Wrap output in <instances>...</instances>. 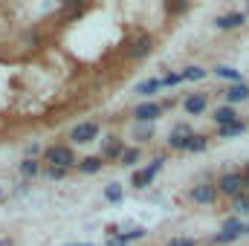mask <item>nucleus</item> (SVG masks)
<instances>
[{
  "label": "nucleus",
  "mask_w": 249,
  "mask_h": 246,
  "mask_svg": "<svg viewBox=\"0 0 249 246\" xmlns=\"http://www.w3.org/2000/svg\"><path fill=\"white\" fill-rule=\"evenodd\" d=\"M217 191L220 194H226V197H241V194H247V174H241V171H229V174H223L220 180H217Z\"/></svg>",
  "instance_id": "1"
},
{
  "label": "nucleus",
  "mask_w": 249,
  "mask_h": 246,
  "mask_svg": "<svg viewBox=\"0 0 249 246\" xmlns=\"http://www.w3.org/2000/svg\"><path fill=\"white\" fill-rule=\"evenodd\" d=\"M44 159L50 165H55V168H72V165H78V159H75V154H72L70 145H50L44 151Z\"/></svg>",
  "instance_id": "2"
},
{
  "label": "nucleus",
  "mask_w": 249,
  "mask_h": 246,
  "mask_svg": "<svg viewBox=\"0 0 249 246\" xmlns=\"http://www.w3.org/2000/svg\"><path fill=\"white\" fill-rule=\"evenodd\" d=\"M162 162H165V159H162V157H157V159H154V162H151L148 168H142V171H136V174H133V180H130V185H133V188H148V185L154 183V177L160 174Z\"/></svg>",
  "instance_id": "3"
},
{
  "label": "nucleus",
  "mask_w": 249,
  "mask_h": 246,
  "mask_svg": "<svg viewBox=\"0 0 249 246\" xmlns=\"http://www.w3.org/2000/svg\"><path fill=\"white\" fill-rule=\"evenodd\" d=\"M217 185H212V183H200V185H194L191 191H188V197L197 203V206H212L214 200H217Z\"/></svg>",
  "instance_id": "4"
},
{
  "label": "nucleus",
  "mask_w": 249,
  "mask_h": 246,
  "mask_svg": "<svg viewBox=\"0 0 249 246\" xmlns=\"http://www.w3.org/2000/svg\"><path fill=\"white\" fill-rule=\"evenodd\" d=\"M151 53H154V38H151V35H142V38H136V41L124 50V58L139 61V58H145V55H151Z\"/></svg>",
  "instance_id": "5"
},
{
  "label": "nucleus",
  "mask_w": 249,
  "mask_h": 246,
  "mask_svg": "<svg viewBox=\"0 0 249 246\" xmlns=\"http://www.w3.org/2000/svg\"><path fill=\"white\" fill-rule=\"evenodd\" d=\"M96 136H99V124L96 122H81L70 130V139H72L75 145H87V142H93Z\"/></svg>",
  "instance_id": "6"
},
{
  "label": "nucleus",
  "mask_w": 249,
  "mask_h": 246,
  "mask_svg": "<svg viewBox=\"0 0 249 246\" xmlns=\"http://www.w3.org/2000/svg\"><path fill=\"white\" fill-rule=\"evenodd\" d=\"M160 113H162V105H157V102H142V105L133 110V119L139 124H151L154 119H160Z\"/></svg>",
  "instance_id": "7"
},
{
  "label": "nucleus",
  "mask_w": 249,
  "mask_h": 246,
  "mask_svg": "<svg viewBox=\"0 0 249 246\" xmlns=\"http://www.w3.org/2000/svg\"><path fill=\"white\" fill-rule=\"evenodd\" d=\"M124 154V139L119 136H105V142H102V159H122Z\"/></svg>",
  "instance_id": "8"
},
{
  "label": "nucleus",
  "mask_w": 249,
  "mask_h": 246,
  "mask_svg": "<svg viewBox=\"0 0 249 246\" xmlns=\"http://www.w3.org/2000/svg\"><path fill=\"white\" fill-rule=\"evenodd\" d=\"M244 23H247V15H244V12H229V15H217V18H214V26H217L220 32L238 29V26H244Z\"/></svg>",
  "instance_id": "9"
},
{
  "label": "nucleus",
  "mask_w": 249,
  "mask_h": 246,
  "mask_svg": "<svg viewBox=\"0 0 249 246\" xmlns=\"http://www.w3.org/2000/svg\"><path fill=\"white\" fill-rule=\"evenodd\" d=\"M191 136H194V133H191V127H188V124H177V127H174V133L168 136V148H171V151H186Z\"/></svg>",
  "instance_id": "10"
},
{
  "label": "nucleus",
  "mask_w": 249,
  "mask_h": 246,
  "mask_svg": "<svg viewBox=\"0 0 249 246\" xmlns=\"http://www.w3.org/2000/svg\"><path fill=\"white\" fill-rule=\"evenodd\" d=\"M145 235H148V229H145V226H136V229H130V232L110 235V238H107V246H127L130 241H139V238H145Z\"/></svg>",
  "instance_id": "11"
},
{
  "label": "nucleus",
  "mask_w": 249,
  "mask_h": 246,
  "mask_svg": "<svg viewBox=\"0 0 249 246\" xmlns=\"http://www.w3.org/2000/svg\"><path fill=\"white\" fill-rule=\"evenodd\" d=\"M183 107H186L188 116H200L209 107V99H206V93H191L186 102H183Z\"/></svg>",
  "instance_id": "12"
},
{
  "label": "nucleus",
  "mask_w": 249,
  "mask_h": 246,
  "mask_svg": "<svg viewBox=\"0 0 249 246\" xmlns=\"http://www.w3.org/2000/svg\"><path fill=\"white\" fill-rule=\"evenodd\" d=\"M223 96H226V102L229 105H238V102H247L249 99V84H232L229 90H223Z\"/></svg>",
  "instance_id": "13"
},
{
  "label": "nucleus",
  "mask_w": 249,
  "mask_h": 246,
  "mask_svg": "<svg viewBox=\"0 0 249 246\" xmlns=\"http://www.w3.org/2000/svg\"><path fill=\"white\" fill-rule=\"evenodd\" d=\"M212 119H214L217 127H226V124L238 122V113H235V107H232V105H223V107H217V110H214V116H212Z\"/></svg>",
  "instance_id": "14"
},
{
  "label": "nucleus",
  "mask_w": 249,
  "mask_h": 246,
  "mask_svg": "<svg viewBox=\"0 0 249 246\" xmlns=\"http://www.w3.org/2000/svg\"><path fill=\"white\" fill-rule=\"evenodd\" d=\"M247 226L249 223H244V217H226L220 232H226V235H232V238H241V235H247Z\"/></svg>",
  "instance_id": "15"
},
{
  "label": "nucleus",
  "mask_w": 249,
  "mask_h": 246,
  "mask_svg": "<svg viewBox=\"0 0 249 246\" xmlns=\"http://www.w3.org/2000/svg\"><path fill=\"white\" fill-rule=\"evenodd\" d=\"M102 165H105L102 157H84V159H78V171L81 174H96V171H102Z\"/></svg>",
  "instance_id": "16"
},
{
  "label": "nucleus",
  "mask_w": 249,
  "mask_h": 246,
  "mask_svg": "<svg viewBox=\"0 0 249 246\" xmlns=\"http://www.w3.org/2000/svg\"><path fill=\"white\" fill-rule=\"evenodd\" d=\"M160 87H162V78H145V81H139V84H136V93L148 99V96H154Z\"/></svg>",
  "instance_id": "17"
},
{
  "label": "nucleus",
  "mask_w": 249,
  "mask_h": 246,
  "mask_svg": "<svg viewBox=\"0 0 249 246\" xmlns=\"http://www.w3.org/2000/svg\"><path fill=\"white\" fill-rule=\"evenodd\" d=\"M244 130H247V122L238 119V122L226 124V127H217V136H220V139H232V136H241Z\"/></svg>",
  "instance_id": "18"
},
{
  "label": "nucleus",
  "mask_w": 249,
  "mask_h": 246,
  "mask_svg": "<svg viewBox=\"0 0 249 246\" xmlns=\"http://www.w3.org/2000/svg\"><path fill=\"white\" fill-rule=\"evenodd\" d=\"M214 75L217 78H226L232 84H241V70H235V67H214Z\"/></svg>",
  "instance_id": "19"
},
{
  "label": "nucleus",
  "mask_w": 249,
  "mask_h": 246,
  "mask_svg": "<svg viewBox=\"0 0 249 246\" xmlns=\"http://www.w3.org/2000/svg\"><path fill=\"white\" fill-rule=\"evenodd\" d=\"M232 211H235V217H247L249 214V194H241V197L232 200Z\"/></svg>",
  "instance_id": "20"
},
{
  "label": "nucleus",
  "mask_w": 249,
  "mask_h": 246,
  "mask_svg": "<svg viewBox=\"0 0 249 246\" xmlns=\"http://www.w3.org/2000/svg\"><path fill=\"white\" fill-rule=\"evenodd\" d=\"M206 148H209V136H203V133H194V136L188 139V148H186V151L200 154V151H206Z\"/></svg>",
  "instance_id": "21"
},
{
  "label": "nucleus",
  "mask_w": 249,
  "mask_h": 246,
  "mask_svg": "<svg viewBox=\"0 0 249 246\" xmlns=\"http://www.w3.org/2000/svg\"><path fill=\"white\" fill-rule=\"evenodd\" d=\"M122 197H124V188L119 183H110L105 188V200H107V203H119Z\"/></svg>",
  "instance_id": "22"
},
{
  "label": "nucleus",
  "mask_w": 249,
  "mask_h": 246,
  "mask_svg": "<svg viewBox=\"0 0 249 246\" xmlns=\"http://www.w3.org/2000/svg\"><path fill=\"white\" fill-rule=\"evenodd\" d=\"M38 171H41V162H38V159H29V157H26V159L20 162V174H23V177H35Z\"/></svg>",
  "instance_id": "23"
},
{
  "label": "nucleus",
  "mask_w": 249,
  "mask_h": 246,
  "mask_svg": "<svg viewBox=\"0 0 249 246\" xmlns=\"http://www.w3.org/2000/svg\"><path fill=\"white\" fill-rule=\"evenodd\" d=\"M183 78H186V81H200V78H206V70L197 67V64H194V67H186V70H183Z\"/></svg>",
  "instance_id": "24"
},
{
  "label": "nucleus",
  "mask_w": 249,
  "mask_h": 246,
  "mask_svg": "<svg viewBox=\"0 0 249 246\" xmlns=\"http://www.w3.org/2000/svg\"><path fill=\"white\" fill-rule=\"evenodd\" d=\"M133 136H136L139 142H148V139L154 136V127H151V124H139V122H136V127H133Z\"/></svg>",
  "instance_id": "25"
},
{
  "label": "nucleus",
  "mask_w": 249,
  "mask_h": 246,
  "mask_svg": "<svg viewBox=\"0 0 249 246\" xmlns=\"http://www.w3.org/2000/svg\"><path fill=\"white\" fill-rule=\"evenodd\" d=\"M119 162H122V165H136V162H139V148H124V154H122Z\"/></svg>",
  "instance_id": "26"
},
{
  "label": "nucleus",
  "mask_w": 249,
  "mask_h": 246,
  "mask_svg": "<svg viewBox=\"0 0 249 246\" xmlns=\"http://www.w3.org/2000/svg\"><path fill=\"white\" fill-rule=\"evenodd\" d=\"M180 81H186L183 72H165V75H162V87H177Z\"/></svg>",
  "instance_id": "27"
},
{
  "label": "nucleus",
  "mask_w": 249,
  "mask_h": 246,
  "mask_svg": "<svg viewBox=\"0 0 249 246\" xmlns=\"http://www.w3.org/2000/svg\"><path fill=\"white\" fill-rule=\"evenodd\" d=\"M67 171H70V168H55V165H50V168H47V177H50V180H61V177H67Z\"/></svg>",
  "instance_id": "28"
},
{
  "label": "nucleus",
  "mask_w": 249,
  "mask_h": 246,
  "mask_svg": "<svg viewBox=\"0 0 249 246\" xmlns=\"http://www.w3.org/2000/svg\"><path fill=\"white\" fill-rule=\"evenodd\" d=\"M188 9V3H165V12H171V15H183Z\"/></svg>",
  "instance_id": "29"
},
{
  "label": "nucleus",
  "mask_w": 249,
  "mask_h": 246,
  "mask_svg": "<svg viewBox=\"0 0 249 246\" xmlns=\"http://www.w3.org/2000/svg\"><path fill=\"white\" fill-rule=\"evenodd\" d=\"M168 246H197V241L194 238H171Z\"/></svg>",
  "instance_id": "30"
},
{
  "label": "nucleus",
  "mask_w": 249,
  "mask_h": 246,
  "mask_svg": "<svg viewBox=\"0 0 249 246\" xmlns=\"http://www.w3.org/2000/svg\"><path fill=\"white\" fill-rule=\"evenodd\" d=\"M232 241H238V238H232V235H226V232H217V235H214V246L217 244H232Z\"/></svg>",
  "instance_id": "31"
},
{
  "label": "nucleus",
  "mask_w": 249,
  "mask_h": 246,
  "mask_svg": "<svg viewBox=\"0 0 249 246\" xmlns=\"http://www.w3.org/2000/svg\"><path fill=\"white\" fill-rule=\"evenodd\" d=\"M38 154H41V145H38V142H32V145H26V157H29V159H35Z\"/></svg>",
  "instance_id": "32"
},
{
  "label": "nucleus",
  "mask_w": 249,
  "mask_h": 246,
  "mask_svg": "<svg viewBox=\"0 0 249 246\" xmlns=\"http://www.w3.org/2000/svg\"><path fill=\"white\" fill-rule=\"evenodd\" d=\"M0 246H15V244H12V238H0Z\"/></svg>",
  "instance_id": "33"
},
{
  "label": "nucleus",
  "mask_w": 249,
  "mask_h": 246,
  "mask_svg": "<svg viewBox=\"0 0 249 246\" xmlns=\"http://www.w3.org/2000/svg\"><path fill=\"white\" fill-rule=\"evenodd\" d=\"M67 246H93V244H67Z\"/></svg>",
  "instance_id": "34"
},
{
  "label": "nucleus",
  "mask_w": 249,
  "mask_h": 246,
  "mask_svg": "<svg viewBox=\"0 0 249 246\" xmlns=\"http://www.w3.org/2000/svg\"><path fill=\"white\" fill-rule=\"evenodd\" d=\"M247 177H249V162H247Z\"/></svg>",
  "instance_id": "35"
},
{
  "label": "nucleus",
  "mask_w": 249,
  "mask_h": 246,
  "mask_svg": "<svg viewBox=\"0 0 249 246\" xmlns=\"http://www.w3.org/2000/svg\"><path fill=\"white\" fill-rule=\"evenodd\" d=\"M247 188H249V177H247Z\"/></svg>",
  "instance_id": "36"
},
{
  "label": "nucleus",
  "mask_w": 249,
  "mask_h": 246,
  "mask_svg": "<svg viewBox=\"0 0 249 246\" xmlns=\"http://www.w3.org/2000/svg\"><path fill=\"white\" fill-rule=\"evenodd\" d=\"M247 235H249V226H247Z\"/></svg>",
  "instance_id": "37"
},
{
  "label": "nucleus",
  "mask_w": 249,
  "mask_h": 246,
  "mask_svg": "<svg viewBox=\"0 0 249 246\" xmlns=\"http://www.w3.org/2000/svg\"><path fill=\"white\" fill-rule=\"evenodd\" d=\"M247 12H249V6H247Z\"/></svg>",
  "instance_id": "38"
}]
</instances>
